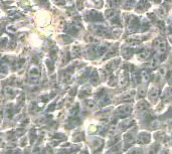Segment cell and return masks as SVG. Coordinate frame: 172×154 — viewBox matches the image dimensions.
<instances>
[{"mask_svg":"<svg viewBox=\"0 0 172 154\" xmlns=\"http://www.w3.org/2000/svg\"><path fill=\"white\" fill-rule=\"evenodd\" d=\"M150 141V134L147 132H141L138 136V142L141 144H147Z\"/></svg>","mask_w":172,"mask_h":154,"instance_id":"obj_1","label":"cell"},{"mask_svg":"<svg viewBox=\"0 0 172 154\" xmlns=\"http://www.w3.org/2000/svg\"><path fill=\"white\" fill-rule=\"evenodd\" d=\"M152 56V51L149 50H143L138 53V59L140 60H147Z\"/></svg>","mask_w":172,"mask_h":154,"instance_id":"obj_2","label":"cell"},{"mask_svg":"<svg viewBox=\"0 0 172 154\" xmlns=\"http://www.w3.org/2000/svg\"><path fill=\"white\" fill-rule=\"evenodd\" d=\"M132 111V106L130 105H127V106H122V107H120L118 109V113L119 115H121L122 117H124L125 115H128L131 113Z\"/></svg>","mask_w":172,"mask_h":154,"instance_id":"obj_3","label":"cell"},{"mask_svg":"<svg viewBox=\"0 0 172 154\" xmlns=\"http://www.w3.org/2000/svg\"><path fill=\"white\" fill-rule=\"evenodd\" d=\"M158 96H159V90L157 89L156 87L151 88L149 90V98L152 100V101H156Z\"/></svg>","mask_w":172,"mask_h":154,"instance_id":"obj_4","label":"cell"},{"mask_svg":"<svg viewBox=\"0 0 172 154\" xmlns=\"http://www.w3.org/2000/svg\"><path fill=\"white\" fill-rule=\"evenodd\" d=\"M157 63H158L157 59H155V57H150L149 59H147V63H145V68L146 69H154V68H156Z\"/></svg>","mask_w":172,"mask_h":154,"instance_id":"obj_5","label":"cell"},{"mask_svg":"<svg viewBox=\"0 0 172 154\" xmlns=\"http://www.w3.org/2000/svg\"><path fill=\"white\" fill-rule=\"evenodd\" d=\"M124 139H125V142L129 145V146L134 142V136H133L132 133H130V132L126 133V134L124 135Z\"/></svg>","mask_w":172,"mask_h":154,"instance_id":"obj_6","label":"cell"},{"mask_svg":"<svg viewBox=\"0 0 172 154\" xmlns=\"http://www.w3.org/2000/svg\"><path fill=\"white\" fill-rule=\"evenodd\" d=\"M134 96H135V91H129V92H127L126 95L123 96V99L126 100V101H131L134 98Z\"/></svg>","mask_w":172,"mask_h":154,"instance_id":"obj_7","label":"cell"},{"mask_svg":"<svg viewBox=\"0 0 172 154\" xmlns=\"http://www.w3.org/2000/svg\"><path fill=\"white\" fill-rule=\"evenodd\" d=\"M159 144H153L152 146L149 148V150H148V154H156L157 151L159 150Z\"/></svg>","mask_w":172,"mask_h":154,"instance_id":"obj_8","label":"cell"},{"mask_svg":"<svg viewBox=\"0 0 172 154\" xmlns=\"http://www.w3.org/2000/svg\"><path fill=\"white\" fill-rule=\"evenodd\" d=\"M141 80H143V82H148L150 79V75H149V72H148L146 69H143L141 72Z\"/></svg>","mask_w":172,"mask_h":154,"instance_id":"obj_9","label":"cell"},{"mask_svg":"<svg viewBox=\"0 0 172 154\" xmlns=\"http://www.w3.org/2000/svg\"><path fill=\"white\" fill-rule=\"evenodd\" d=\"M134 123L133 122V120H131V119H127V120H125V121H123L122 123H121V128H128V127H130V126H132V124Z\"/></svg>","mask_w":172,"mask_h":154,"instance_id":"obj_10","label":"cell"},{"mask_svg":"<svg viewBox=\"0 0 172 154\" xmlns=\"http://www.w3.org/2000/svg\"><path fill=\"white\" fill-rule=\"evenodd\" d=\"M137 108H138V110H141V111L146 110V109L148 108V104L145 101H140L138 106H137Z\"/></svg>","mask_w":172,"mask_h":154,"instance_id":"obj_11","label":"cell"},{"mask_svg":"<svg viewBox=\"0 0 172 154\" xmlns=\"http://www.w3.org/2000/svg\"><path fill=\"white\" fill-rule=\"evenodd\" d=\"M129 154H143L142 153V150L139 149V148H133L129 151Z\"/></svg>","mask_w":172,"mask_h":154,"instance_id":"obj_12","label":"cell"},{"mask_svg":"<svg viewBox=\"0 0 172 154\" xmlns=\"http://www.w3.org/2000/svg\"><path fill=\"white\" fill-rule=\"evenodd\" d=\"M165 95L166 97H168V98H172V88H168V89L166 90Z\"/></svg>","mask_w":172,"mask_h":154,"instance_id":"obj_13","label":"cell"},{"mask_svg":"<svg viewBox=\"0 0 172 154\" xmlns=\"http://www.w3.org/2000/svg\"><path fill=\"white\" fill-rule=\"evenodd\" d=\"M139 95H140L141 98H144V97H145V95H146V92H145L144 88H141V89L139 90Z\"/></svg>","mask_w":172,"mask_h":154,"instance_id":"obj_14","label":"cell"},{"mask_svg":"<svg viewBox=\"0 0 172 154\" xmlns=\"http://www.w3.org/2000/svg\"><path fill=\"white\" fill-rule=\"evenodd\" d=\"M159 126V124L157 121H153L152 123H151V128L152 129H156V127H158Z\"/></svg>","mask_w":172,"mask_h":154,"instance_id":"obj_15","label":"cell"},{"mask_svg":"<svg viewBox=\"0 0 172 154\" xmlns=\"http://www.w3.org/2000/svg\"><path fill=\"white\" fill-rule=\"evenodd\" d=\"M169 37H170V40H171V42H172V32H171V34L169 35Z\"/></svg>","mask_w":172,"mask_h":154,"instance_id":"obj_16","label":"cell"},{"mask_svg":"<svg viewBox=\"0 0 172 154\" xmlns=\"http://www.w3.org/2000/svg\"><path fill=\"white\" fill-rule=\"evenodd\" d=\"M160 154H167V153H166V152H162V153H160Z\"/></svg>","mask_w":172,"mask_h":154,"instance_id":"obj_17","label":"cell"}]
</instances>
